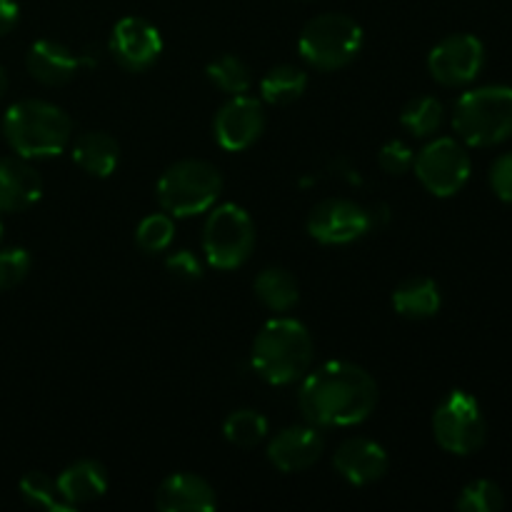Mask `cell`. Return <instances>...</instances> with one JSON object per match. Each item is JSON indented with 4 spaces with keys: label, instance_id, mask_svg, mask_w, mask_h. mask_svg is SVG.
<instances>
[{
    "label": "cell",
    "instance_id": "17",
    "mask_svg": "<svg viewBox=\"0 0 512 512\" xmlns=\"http://www.w3.org/2000/svg\"><path fill=\"white\" fill-rule=\"evenodd\" d=\"M155 508L160 512H210L218 508V495L200 475L175 473L160 483Z\"/></svg>",
    "mask_w": 512,
    "mask_h": 512
},
{
    "label": "cell",
    "instance_id": "29",
    "mask_svg": "<svg viewBox=\"0 0 512 512\" xmlns=\"http://www.w3.org/2000/svg\"><path fill=\"white\" fill-rule=\"evenodd\" d=\"M455 508L460 512H498L505 508L503 490L493 480H473L463 488Z\"/></svg>",
    "mask_w": 512,
    "mask_h": 512
},
{
    "label": "cell",
    "instance_id": "32",
    "mask_svg": "<svg viewBox=\"0 0 512 512\" xmlns=\"http://www.w3.org/2000/svg\"><path fill=\"white\" fill-rule=\"evenodd\" d=\"M490 188L498 195L503 203L512 205V153L500 155L493 165H490Z\"/></svg>",
    "mask_w": 512,
    "mask_h": 512
},
{
    "label": "cell",
    "instance_id": "15",
    "mask_svg": "<svg viewBox=\"0 0 512 512\" xmlns=\"http://www.w3.org/2000/svg\"><path fill=\"white\" fill-rule=\"evenodd\" d=\"M390 458L380 443L370 438H350L338 445L333 455V468L345 483L363 485L375 483L388 473Z\"/></svg>",
    "mask_w": 512,
    "mask_h": 512
},
{
    "label": "cell",
    "instance_id": "2",
    "mask_svg": "<svg viewBox=\"0 0 512 512\" xmlns=\"http://www.w3.org/2000/svg\"><path fill=\"white\" fill-rule=\"evenodd\" d=\"M315 343L310 330L295 318H273L253 340L250 363L270 385H290L303 380L313 365Z\"/></svg>",
    "mask_w": 512,
    "mask_h": 512
},
{
    "label": "cell",
    "instance_id": "19",
    "mask_svg": "<svg viewBox=\"0 0 512 512\" xmlns=\"http://www.w3.org/2000/svg\"><path fill=\"white\" fill-rule=\"evenodd\" d=\"M73 163L93 178H108L120 163V145L103 130H88L73 143Z\"/></svg>",
    "mask_w": 512,
    "mask_h": 512
},
{
    "label": "cell",
    "instance_id": "8",
    "mask_svg": "<svg viewBox=\"0 0 512 512\" xmlns=\"http://www.w3.org/2000/svg\"><path fill=\"white\" fill-rule=\"evenodd\" d=\"M435 443L453 455H473L485 445V425L480 403L465 390H453L433 413Z\"/></svg>",
    "mask_w": 512,
    "mask_h": 512
},
{
    "label": "cell",
    "instance_id": "12",
    "mask_svg": "<svg viewBox=\"0 0 512 512\" xmlns=\"http://www.w3.org/2000/svg\"><path fill=\"white\" fill-rule=\"evenodd\" d=\"M108 53L128 73H145L163 53V35L150 20L128 15L115 23L108 40Z\"/></svg>",
    "mask_w": 512,
    "mask_h": 512
},
{
    "label": "cell",
    "instance_id": "10",
    "mask_svg": "<svg viewBox=\"0 0 512 512\" xmlns=\"http://www.w3.org/2000/svg\"><path fill=\"white\" fill-rule=\"evenodd\" d=\"M375 225L373 213L348 198H328L308 215L310 238L323 245H348L365 238Z\"/></svg>",
    "mask_w": 512,
    "mask_h": 512
},
{
    "label": "cell",
    "instance_id": "36",
    "mask_svg": "<svg viewBox=\"0 0 512 512\" xmlns=\"http://www.w3.org/2000/svg\"><path fill=\"white\" fill-rule=\"evenodd\" d=\"M0 240H3V220H0Z\"/></svg>",
    "mask_w": 512,
    "mask_h": 512
},
{
    "label": "cell",
    "instance_id": "16",
    "mask_svg": "<svg viewBox=\"0 0 512 512\" xmlns=\"http://www.w3.org/2000/svg\"><path fill=\"white\" fill-rule=\"evenodd\" d=\"M43 195V178L28 158H0V215L23 213Z\"/></svg>",
    "mask_w": 512,
    "mask_h": 512
},
{
    "label": "cell",
    "instance_id": "27",
    "mask_svg": "<svg viewBox=\"0 0 512 512\" xmlns=\"http://www.w3.org/2000/svg\"><path fill=\"white\" fill-rule=\"evenodd\" d=\"M210 83L228 95H243L253 88V70L238 55H220L208 65Z\"/></svg>",
    "mask_w": 512,
    "mask_h": 512
},
{
    "label": "cell",
    "instance_id": "20",
    "mask_svg": "<svg viewBox=\"0 0 512 512\" xmlns=\"http://www.w3.org/2000/svg\"><path fill=\"white\" fill-rule=\"evenodd\" d=\"M58 488L73 508L103 498L108 490V470L95 460H78L58 475Z\"/></svg>",
    "mask_w": 512,
    "mask_h": 512
},
{
    "label": "cell",
    "instance_id": "35",
    "mask_svg": "<svg viewBox=\"0 0 512 512\" xmlns=\"http://www.w3.org/2000/svg\"><path fill=\"white\" fill-rule=\"evenodd\" d=\"M5 93H8V73H5V68L0 65V100L5 98Z\"/></svg>",
    "mask_w": 512,
    "mask_h": 512
},
{
    "label": "cell",
    "instance_id": "6",
    "mask_svg": "<svg viewBox=\"0 0 512 512\" xmlns=\"http://www.w3.org/2000/svg\"><path fill=\"white\" fill-rule=\"evenodd\" d=\"M363 28L345 13H323L308 20L298 38V53L310 68L340 70L363 50Z\"/></svg>",
    "mask_w": 512,
    "mask_h": 512
},
{
    "label": "cell",
    "instance_id": "33",
    "mask_svg": "<svg viewBox=\"0 0 512 512\" xmlns=\"http://www.w3.org/2000/svg\"><path fill=\"white\" fill-rule=\"evenodd\" d=\"M165 268L178 280H200V275H203V263L190 250H175V253H170L168 260H165Z\"/></svg>",
    "mask_w": 512,
    "mask_h": 512
},
{
    "label": "cell",
    "instance_id": "14",
    "mask_svg": "<svg viewBox=\"0 0 512 512\" xmlns=\"http://www.w3.org/2000/svg\"><path fill=\"white\" fill-rule=\"evenodd\" d=\"M325 453V438L318 425H290L268 445V460L280 473H303Z\"/></svg>",
    "mask_w": 512,
    "mask_h": 512
},
{
    "label": "cell",
    "instance_id": "5",
    "mask_svg": "<svg viewBox=\"0 0 512 512\" xmlns=\"http://www.w3.org/2000/svg\"><path fill=\"white\" fill-rule=\"evenodd\" d=\"M223 193V175L208 160H178L160 175L155 198L173 218H193L218 203Z\"/></svg>",
    "mask_w": 512,
    "mask_h": 512
},
{
    "label": "cell",
    "instance_id": "31",
    "mask_svg": "<svg viewBox=\"0 0 512 512\" xmlns=\"http://www.w3.org/2000/svg\"><path fill=\"white\" fill-rule=\"evenodd\" d=\"M413 160V148H410L408 143H403V140H390V143H385L378 153L380 168L388 175H405L413 168Z\"/></svg>",
    "mask_w": 512,
    "mask_h": 512
},
{
    "label": "cell",
    "instance_id": "7",
    "mask_svg": "<svg viewBox=\"0 0 512 512\" xmlns=\"http://www.w3.org/2000/svg\"><path fill=\"white\" fill-rule=\"evenodd\" d=\"M255 250V223L248 210L223 203L208 215L203 228V253L210 268L235 270L250 260Z\"/></svg>",
    "mask_w": 512,
    "mask_h": 512
},
{
    "label": "cell",
    "instance_id": "26",
    "mask_svg": "<svg viewBox=\"0 0 512 512\" xmlns=\"http://www.w3.org/2000/svg\"><path fill=\"white\" fill-rule=\"evenodd\" d=\"M223 435L235 448H255V445H260L268 438V420H265L263 413H258L253 408L235 410V413H230L225 418Z\"/></svg>",
    "mask_w": 512,
    "mask_h": 512
},
{
    "label": "cell",
    "instance_id": "9",
    "mask_svg": "<svg viewBox=\"0 0 512 512\" xmlns=\"http://www.w3.org/2000/svg\"><path fill=\"white\" fill-rule=\"evenodd\" d=\"M413 168L420 185L430 195L453 198L470 180L473 163H470V155L463 148V143H458L455 138H438L415 155Z\"/></svg>",
    "mask_w": 512,
    "mask_h": 512
},
{
    "label": "cell",
    "instance_id": "13",
    "mask_svg": "<svg viewBox=\"0 0 512 512\" xmlns=\"http://www.w3.org/2000/svg\"><path fill=\"white\" fill-rule=\"evenodd\" d=\"M265 110L258 98L250 95H230L228 103L218 110L213 120V135L218 145L228 153L248 150L265 133Z\"/></svg>",
    "mask_w": 512,
    "mask_h": 512
},
{
    "label": "cell",
    "instance_id": "21",
    "mask_svg": "<svg viewBox=\"0 0 512 512\" xmlns=\"http://www.w3.org/2000/svg\"><path fill=\"white\" fill-rule=\"evenodd\" d=\"M440 305H443V295H440L438 283L425 275H413L393 290L395 313L408 320L433 318L438 315Z\"/></svg>",
    "mask_w": 512,
    "mask_h": 512
},
{
    "label": "cell",
    "instance_id": "30",
    "mask_svg": "<svg viewBox=\"0 0 512 512\" xmlns=\"http://www.w3.org/2000/svg\"><path fill=\"white\" fill-rule=\"evenodd\" d=\"M28 250L23 248H5L0 250V290H10L23 283L30 273Z\"/></svg>",
    "mask_w": 512,
    "mask_h": 512
},
{
    "label": "cell",
    "instance_id": "28",
    "mask_svg": "<svg viewBox=\"0 0 512 512\" xmlns=\"http://www.w3.org/2000/svg\"><path fill=\"white\" fill-rule=\"evenodd\" d=\"M175 238V218L163 213H153V215H145L140 220V225L135 228V245H138L143 253L155 255V253H163L173 245Z\"/></svg>",
    "mask_w": 512,
    "mask_h": 512
},
{
    "label": "cell",
    "instance_id": "11",
    "mask_svg": "<svg viewBox=\"0 0 512 512\" xmlns=\"http://www.w3.org/2000/svg\"><path fill=\"white\" fill-rule=\"evenodd\" d=\"M485 65L483 40L468 33H455L440 40L428 55V70L433 80L445 88H460L473 83Z\"/></svg>",
    "mask_w": 512,
    "mask_h": 512
},
{
    "label": "cell",
    "instance_id": "24",
    "mask_svg": "<svg viewBox=\"0 0 512 512\" xmlns=\"http://www.w3.org/2000/svg\"><path fill=\"white\" fill-rule=\"evenodd\" d=\"M20 498L30 505V508H40L48 512H73L75 508L63 498L58 488V480L50 475L33 470L20 478Z\"/></svg>",
    "mask_w": 512,
    "mask_h": 512
},
{
    "label": "cell",
    "instance_id": "25",
    "mask_svg": "<svg viewBox=\"0 0 512 512\" xmlns=\"http://www.w3.org/2000/svg\"><path fill=\"white\" fill-rule=\"evenodd\" d=\"M445 118L443 103L433 95H418V98L408 100L400 113V123L415 138H430L440 130Z\"/></svg>",
    "mask_w": 512,
    "mask_h": 512
},
{
    "label": "cell",
    "instance_id": "23",
    "mask_svg": "<svg viewBox=\"0 0 512 512\" xmlns=\"http://www.w3.org/2000/svg\"><path fill=\"white\" fill-rule=\"evenodd\" d=\"M308 90V73L298 65L280 63L270 68L260 80V95L270 105H290Z\"/></svg>",
    "mask_w": 512,
    "mask_h": 512
},
{
    "label": "cell",
    "instance_id": "34",
    "mask_svg": "<svg viewBox=\"0 0 512 512\" xmlns=\"http://www.w3.org/2000/svg\"><path fill=\"white\" fill-rule=\"evenodd\" d=\"M20 8L15 0H0V35H8L18 25Z\"/></svg>",
    "mask_w": 512,
    "mask_h": 512
},
{
    "label": "cell",
    "instance_id": "22",
    "mask_svg": "<svg viewBox=\"0 0 512 512\" xmlns=\"http://www.w3.org/2000/svg\"><path fill=\"white\" fill-rule=\"evenodd\" d=\"M253 293L273 313H290L300 300L298 280L285 268H265L255 278Z\"/></svg>",
    "mask_w": 512,
    "mask_h": 512
},
{
    "label": "cell",
    "instance_id": "1",
    "mask_svg": "<svg viewBox=\"0 0 512 512\" xmlns=\"http://www.w3.org/2000/svg\"><path fill=\"white\" fill-rule=\"evenodd\" d=\"M378 405V383L360 365L330 360L303 375L298 408L310 425L350 428L373 415Z\"/></svg>",
    "mask_w": 512,
    "mask_h": 512
},
{
    "label": "cell",
    "instance_id": "4",
    "mask_svg": "<svg viewBox=\"0 0 512 512\" xmlns=\"http://www.w3.org/2000/svg\"><path fill=\"white\" fill-rule=\"evenodd\" d=\"M453 128L473 148H493L512 135V88L485 85L468 90L453 108Z\"/></svg>",
    "mask_w": 512,
    "mask_h": 512
},
{
    "label": "cell",
    "instance_id": "18",
    "mask_svg": "<svg viewBox=\"0 0 512 512\" xmlns=\"http://www.w3.org/2000/svg\"><path fill=\"white\" fill-rule=\"evenodd\" d=\"M25 68L40 85L58 88L70 83L80 68V58L58 40H35L25 58Z\"/></svg>",
    "mask_w": 512,
    "mask_h": 512
},
{
    "label": "cell",
    "instance_id": "3",
    "mask_svg": "<svg viewBox=\"0 0 512 512\" xmlns=\"http://www.w3.org/2000/svg\"><path fill=\"white\" fill-rule=\"evenodd\" d=\"M3 135L20 158H58L73 138V120L48 100L28 98L10 105L3 118Z\"/></svg>",
    "mask_w": 512,
    "mask_h": 512
}]
</instances>
